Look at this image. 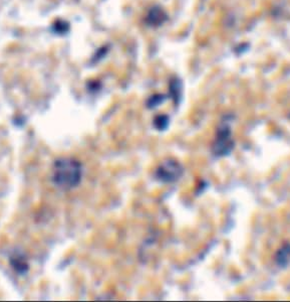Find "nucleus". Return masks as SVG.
I'll return each instance as SVG.
<instances>
[{"label": "nucleus", "mask_w": 290, "mask_h": 302, "mask_svg": "<svg viewBox=\"0 0 290 302\" xmlns=\"http://www.w3.org/2000/svg\"><path fill=\"white\" fill-rule=\"evenodd\" d=\"M83 175L81 161L74 157H61L54 163L52 181L59 189L70 190L81 183Z\"/></svg>", "instance_id": "f257e3e1"}, {"label": "nucleus", "mask_w": 290, "mask_h": 302, "mask_svg": "<svg viewBox=\"0 0 290 302\" xmlns=\"http://www.w3.org/2000/svg\"><path fill=\"white\" fill-rule=\"evenodd\" d=\"M9 264L16 274L25 276L29 271V263L28 257L22 252L16 250L9 256Z\"/></svg>", "instance_id": "20e7f679"}, {"label": "nucleus", "mask_w": 290, "mask_h": 302, "mask_svg": "<svg viewBox=\"0 0 290 302\" xmlns=\"http://www.w3.org/2000/svg\"><path fill=\"white\" fill-rule=\"evenodd\" d=\"M275 261L278 266L280 267H287L290 265V244H284L281 246L276 254H275Z\"/></svg>", "instance_id": "39448f33"}, {"label": "nucleus", "mask_w": 290, "mask_h": 302, "mask_svg": "<svg viewBox=\"0 0 290 302\" xmlns=\"http://www.w3.org/2000/svg\"><path fill=\"white\" fill-rule=\"evenodd\" d=\"M155 124H156V126H157V128L159 129V130H164L167 126H168V120L165 118H162V117H160V118H158L156 122H155Z\"/></svg>", "instance_id": "423d86ee"}, {"label": "nucleus", "mask_w": 290, "mask_h": 302, "mask_svg": "<svg viewBox=\"0 0 290 302\" xmlns=\"http://www.w3.org/2000/svg\"><path fill=\"white\" fill-rule=\"evenodd\" d=\"M183 166L174 159L161 162L155 171V178L162 183H171L178 181L183 175Z\"/></svg>", "instance_id": "7ed1b4c3"}, {"label": "nucleus", "mask_w": 290, "mask_h": 302, "mask_svg": "<svg viewBox=\"0 0 290 302\" xmlns=\"http://www.w3.org/2000/svg\"><path fill=\"white\" fill-rule=\"evenodd\" d=\"M234 148L232 131L229 123L222 122L217 130L215 139L212 144V153L216 157H224L231 153Z\"/></svg>", "instance_id": "f03ea898"}]
</instances>
